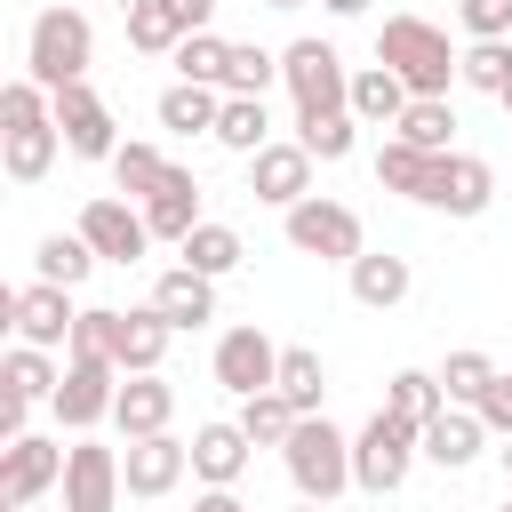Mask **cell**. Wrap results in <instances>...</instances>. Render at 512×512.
Masks as SVG:
<instances>
[{
	"label": "cell",
	"instance_id": "cell-1",
	"mask_svg": "<svg viewBox=\"0 0 512 512\" xmlns=\"http://www.w3.org/2000/svg\"><path fill=\"white\" fill-rule=\"evenodd\" d=\"M64 152V128H56V96L40 80H8L0 88V168L8 184H40Z\"/></svg>",
	"mask_w": 512,
	"mask_h": 512
},
{
	"label": "cell",
	"instance_id": "cell-2",
	"mask_svg": "<svg viewBox=\"0 0 512 512\" xmlns=\"http://www.w3.org/2000/svg\"><path fill=\"white\" fill-rule=\"evenodd\" d=\"M376 64H384L408 96H448L464 48H448V32H440L432 16H384V24H376Z\"/></svg>",
	"mask_w": 512,
	"mask_h": 512
},
{
	"label": "cell",
	"instance_id": "cell-3",
	"mask_svg": "<svg viewBox=\"0 0 512 512\" xmlns=\"http://www.w3.org/2000/svg\"><path fill=\"white\" fill-rule=\"evenodd\" d=\"M88 64H96V24L80 16V8H40L32 16V32H24V80H40L48 96L56 88H72V80H88Z\"/></svg>",
	"mask_w": 512,
	"mask_h": 512
},
{
	"label": "cell",
	"instance_id": "cell-4",
	"mask_svg": "<svg viewBox=\"0 0 512 512\" xmlns=\"http://www.w3.org/2000/svg\"><path fill=\"white\" fill-rule=\"evenodd\" d=\"M280 464H288V480H296L304 504H336V496L352 488V432H336L328 416H304V424L288 432Z\"/></svg>",
	"mask_w": 512,
	"mask_h": 512
},
{
	"label": "cell",
	"instance_id": "cell-5",
	"mask_svg": "<svg viewBox=\"0 0 512 512\" xmlns=\"http://www.w3.org/2000/svg\"><path fill=\"white\" fill-rule=\"evenodd\" d=\"M416 456H424V424H408V416L376 408V416L352 432V488H368V496H392V488H408Z\"/></svg>",
	"mask_w": 512,
	"mask_h": 512
},
{
	"label": "cell",
	"instance_id": "cell-6",
	"mask_svg": "<svg viewBox=\"0 0 512 512\" xmlns=\"http://www.w3.org/2000/svg\"><path fill=\"white\" fill-rule=\"evenodd\" d=\"M280 88L296 96V112H352V64L312 32L280 48Z\"/></svg>",
	"mask_w": 512,
	"mask_h": 512
},
{
	"label": "cell",
	"instance_id": "cell-7",
	"mask_svg": "<svg viewBox=\"0 0 512 512\" xmlns=\"http://www.w3.org/2000/svg\"><path fill=\"white\" fill-rule=\"evenodd\" d=\"M280 224H288V248H296V256H320V264H360V256H368L360 208H344V200H328V192L296 200Z\"/></svg>",
	"mask_w": 512,
	"mask_h": 512
},
{
	"label": "cell",
	"instance_id": "cell-8",
	"mask_svg": "<svg viewBox=\"0 0 512 512\" xmlns=\"http://www.w3.org/2000/svg\"><path fill=\"white\" fill-rule=\"evenodd\" d=\"M112 400H120V368L104 360V352H64V384H56V424L80 440V432H96L104 416H112Z\"/></svg>",
	"mask_w": 512,
	"mask_h": 512
},
{
	"label": "cell",
	"instance_id": "cell-9",
	"mask_svg": "<svg viewBox=\"0 0 512 512\" xmlns=\"http://www.w3.org/2000/svg\"><path fill=\"white\" fill-rule=\"evenodd\" d=\"M8 328H16V344H40V352H72V328H80V304H72V288H48V280H24V288H8Z\"/></svg>",
	"mask_w": 512,
	"mask_h": 512
},
{
	"label": "cell",
	"instance_id": "cell-10",
	"mask_svg": "<svg viewBox=\"0 0 512 512\" xmlns=\"http://www.w3.org/2000/svg\"><path fill=\"white\" fill-rule=\"evenodd\" d=\"M64 440H48V432H24V440H8L0 448V512H24V504H40L48 488H64Z\"/></svg>",
	"mask_w": 512,
	"mask_h": 512
},
{
	"label": "cell",
	"instance_id": "cell-11",
	"mask_svg": "<svg viewBox=\"0 0 512 512\" xmlns=\"http://www.w3.org/2000/svg\"><path fill=\"white\" fill-rule=\"evenodd\" d=\"M208 368H216V384H224L232 400H256V392L280 384V344H272L256 320H240V328L216 336V360H208Z\"/></svg>",
	"mask_w": 512,
	"mask_h": 512
},
{
	"label": "cell",
	"instance_id": "cell-12",
	"mask_svg": "<svg viewBox=\"0 0 512 512\" xmlns=\"http://www.w3.org/2000/svg\"><path fill=\"white\" fill-rule=\"evenodd\" d=\"M104 264H144V248H152V224H144V208L136 200H120V192H96L88 208H80V224H72Z\"/></svg>",
	"mask_w": 512,
	"mask_h": 512
},
{
	"label": "cell",
	"instance_id": "cell-13",
	"mask_svg": "<svg viewBox=\"0 0 512 512\" xmlns=\"http://www.w3.org/2000/svg\"><path fill=\"white\" fill-rule=\"evenodd\" d=\"M120 496H128V472H120V448H104V440H72V456H64V512H120Z\"/></svg>",
	"mask_w": 512,
	"mask_h": 512
},
{
	"label": "cell",
	"instance_id": "cell-14",
	"mask_svg": "<svg viewBox=\"0 0 512 512\" xmlns=\"http://www.w3.org/2000/svg\"><path fill=\"white\" fill-rule=\"evenodd\" d=\"M56 128H64V152H72V160H104V168H112V152H120V120H112V104H104L88 80L56 88Z\"/></svg>",
	"mask_w": 512,
	"mask_h": 512
},
{
	"label": "cell",
	"instance_id": "cell-15",
	"mask_svg": "<svg viewBox=\"0 0 512 512\" xmlns=\"http://www.w3.org/2000/svg\"><path fill=\"white\" fill-rule=\"evenodd\" d=\"M248 192H256L264 208H280V216H288L296 200H312V152H304L296 136H288V144L272 136V144L248 160Z\"/></svg>",
	"mask_w": 512,
	"mask_h": 512
},
{
	"label": "cell",
	"instance_id": "cell-16",
	"mask_svg": "<svg viewBox=\"0 0 512 512\" xmlns=\"http://www.w3.org/2000/svg\"><path fill=\"white\" fill-rule=\"evenodd\" d=\"M168 320L152 312V304H136V312H112V328H104V352H112V368L120 376H160V360H168Z\"/></svg>",
	"mask_w": 512,
	"mask_h": 512
},
{
	"label": "cell",
	"instance_id": "cell-17",
	"mask_svg": "<svg viewBox=\"0 0 512 512\" xmlns=\"http://www.w3.org/2000/svg\"><path fill=\"white\" fill-rule=\"evenodd\" d=\"M248 456H256V440L240 432V416H208V424H192V480H200V488H240Z\"/></svg>",
	"mask_w": 512,
	"mask_h": 512
},
{
	"label": "cell",
	"instance_id": "cell-18",
	"mask_svg": "<svg viewBox=\"0 0 512 512\" xmlns=\"http://www.w3.org/2000/svg\"><path fill=\"white\" fill-rule=\"evenodd\" d=\"M120 472H128V496L136 504H160L184 472H192V440H176V432H152V440H128V456H120Z\"/></svg>",
	"mask_w": 512,
	"mask_h": 512
},
{
	"label": "cell",
	"instance_id": "cell-19",
	"mask_svg": "<svg viewBox=\"0 0 512 512\" xmlns=\"http://www.w3.org/2000/svg\"><path fill=\"white\" fill-rule=\"evenodd\" d=\"M488 200H496V168L480 152H448L424 208H440V216H488Z\"/></svg>",
	"mask_w": 512,
	"mask_h": 512
},
{
	"label": "cell",
	"instance_id": "cell-20",
	"mask_svg": "<svg viewBox=\"0 0 512 512\" xmlns=\"http://www.w3.org/2000/svg\"><path fill=\"white\" fill-rule=\"evenodd\" d=\"M144 224H152V240H168V248H184V240L208 224V216H200V176H192L184 160H176V168H168V184L144 200Z\"/></svg>",
	"mask_w": 512,
	"mask_h": 512
},
{
	"label": "cell",
	"instance_id": "cell-21",
	"mask_svg": "<svg viewBox=\"0 0 512 512\" xmlns=\"http://www.w3.org/2000/svg\"><path fill=\"white\" fill-rule=\"evenodd\" d=\"M168 416H176V384L168 376H120V400H112L120 440H152V432H168Z\"/></svg>",
	"mask_w": 512,
	"mask_h": 512
},
{
	"label": "cell",
	"instance_id": "cell-22",
	"mask_svg": "<svg viewBox=\"0 0 512 512\" xmlns=\"http://www.w3.org/2000/svg\"><path fill=\"white\" fill-rule=\"evenodd\" d=\"M120 16H128V48H136V56H176V48L200 32L184 0H128Z\"/></svg>",
	"mask_w": 512,
	"mask_h": 512
},
{
	"label": "cell",
	"instance_id": "cell-23",
	"mask_svg": "<svg viewBox=\"0 0 512 512\" xmlns=\"http://www.w3.org/2000/svg\"><path fill=\"white\" fill-rule=\"evenodd\" d=\"M152 312L184 336V328H208L216 320V280H200V272H184V264H168L160 280H152Z\"/></svg>",
	"mask_w": 512,
	"mask_h": 512
},
{
	"label": "cell",
	"instance_id": "cell-24",
	"mask_svg": "<svg viewBox=\"0 0 512 512\" xmlns=\"http://www.w3.org/2000/svg\"><path fill=\"white\" fill-rule=\"evenodd\" d=\"M152 120H160L168 136H216V120H224V88L168 80V88H160V104H152Z\"/></svg>",
	"mask_w": 512,
	"mask_h": 512
},
{
	"label": "cell",
	"instance_id": "cell-25",
	"mask_svg": "<svg viewBox=\"0 0 512 512\" xmlns=\"http://www.w3.org/2000/svg\"><path fill=\"white\" fill-rule=\"evenodd\" d=\"M440 160H448V152H416V144L384 136V144H376V184L424 208V200H432V184H440Z\"/></svg>",
	"mask_w": 512,
	"mask_h": 512
},
{
	"label": "cell",
	"instance_id": "cell-26",
	"mask_svg": "<svg viewBox=\"0 0 512 512\" xmlns=\"http://www.w3.org/2000/svg\"><path fill=\"white\" fill-rule=\"evenodd\" d=\"M344 272H352V296H360L368 312H392V304H408V288H416V264L392 256V248H368V256L344 264Z\"/></svg>",
	"mask_w": 512,
	"mask_h": 512
},
{
	"label": "cell",
	"instance_id": "cell-27",
	"mask_svg": "<svg viewBox=\"0 0 512 512\" xmlns=\"http://www.w3.org/2000/svg\"><path fill=\"white\" fill-rule=\"evenodd\" d=\"M0 384H8V400H16V408H48V400H56V384H64V360H56V352H40V344H8Z\"/></svg>",
	"mask_w": 512,
	"mask_h": 512
},
{
	"label": "cell",
	"instance_id": "cell-28",
	"mask_svg": "<svg viewBox=\"0 0 512 512\" xmlns=\"http://www.w3.org/2000/svg\"><path fill=\"white\" fill-rule=\"evenodd\" d=\"M480 448H488V424H480L472 408H440V416L424 424V464H440V472H464Z\"/></svg>",
	"mask_w": 512,
	"mask_h": 512
},
{
	"label": "cell",
	"instance_id": "cell-29",
	"mask_svg": "<svg viewBox=\"0 0 512 512\" xmlns=\"http://www.w3.org/2000/svg\"><path fill=\"white\" fill-rule=\"evenodd\" d=\"M408 104H416V96H408L384 64H360V72H352V120H360V128H400Z\"/></svg>",
	"mask_w": 512,
	"mask_h": 512
},
{
	"label": "cell",
	"instance_id": "cell-30",
	"mask_svg": "<svg viewBox=\"0 0 512 512\" xmlns=\"http://www.w3.org/2000/svg\"><path fill=\"white\" fill-rule=\"evenodd\" d=\"M208 144H224V152L256 160V152L272 144V104H264V96H224V120H216V136H208Z\"/></svg>",
	"mask_w": 512,
	"mask_h": 512
},
{
	"label": "cell",
	"instance_id": "cell-31",
	"mask_svg": "<svg viewBox=\"0 0 512 512\" xmlns=\"http://www.w3.org/2000/svg\"><path fill=\"white\" fill-rule=\"evenodd\" d=\"M168 168H176V160H168L160 144H144V136H128V144L112 152V184H120V200H136V208L168 184Z\"/></svg>",
	"mask_w": 512,
	"mask_h": 512
},
{
	"label": "cell",
	"instance_id": "cell-32",
	"mask_svg": "<svg viewBox=\"0 0 512 512\" xmlns=\"http://www.w3.org/2000/svg\"><path fill=\"white\" fill-rule=\"evenodd\" d=\"M240 256H248V240H240L232 224H216V216H208V224H200V232L176 248V264H184V272H200V280H224V272H240Z\"/></svg>",
	"mask_w": 512,
	"mask_h": 512
},
{
	"label": "cell",
	"instance_id": "cell-33",
	"mask_svg": "<svg viewBox=\"0 0 512 512\" xmlns=\"http://www.w3.org/2000/svg\"><path fill=\"white\" fill-rule=\"evenodd\" d=\"M96 264H104V256H96L80 232H48V240L32 248V280H48V288H80Z\"/></svg>",
	"mask_w": 512,
	"mask_h": 512
},
{
	"label": "cell",
	"instance_id": "cell-34",
	"mask_svg": "<svg viewBox=\"0 0 512 512\" xmlns=\"http://www.w3.org/2000/svg\"><path fill=\"white\" fill-rule=\"evenodd\" d=\"M296 416H320V400H328V368H320V352L312 344H280V384H272Z\"/></svg>",
	"mask_w": 512,
	"mask_h": 512
},
{
	"label": "cell",
	"instance_id": "cell-35",
	"mask_svg": "<svg viewBox=\"0 0 512 512\" xmlns=\"http://www.w3.org/2000/svg\"><path fill=\"white\" fill-rule=\"evenodd\" d=\"M392 136L416 144V152H456V104H448V96H416Z\"/></svg>",
	"mask_w": 512,
	"mask_h": 512
},
{
	"label": "cell",
	"instance_id": "cell-36",
	"mask_svg": "<svg viewBox=\"0 0 512 512\" xmlns=\"http://www.w3.org/2000/svg\"><path fill=\"white\" fill-rule=\"evenodd\" d=\"M432 376H440V392H448V408H480V392H488V384H496L504 368H496L488 352H472V344H464V352H448V360H440Z\"/></svg>",
	"mask_w": 512,
	"mask_h": 512
},
{
	"label": "cell",
	"instance_id": "cell-37",
	"mask_svg": "<svg viewBox=\"0 0 512 512\" xmlns=\"http://www.w3.org/2000/svg\"><path fill=\"white\" fill-rule=\"evenodd\" d=\"M296 144H304L312 160H352L360 120H352V112H296Z\"/></svg>",
	"mask_w": 512,
	"mask_h": 512
},
{
	"label": "cell",
	"instance_id": "cell-38",
	"mask_svg": "<svg viewBox=\"0 0 512 512\" xmlns=\"http://www.w3.org/2000/svg\"><path fill=\"white\" fill-rule=\"evenodd\" d=\"M384 408H392V416H408V424H432V416L448 408V392H440V376H432V368H400V376L384 384Z\"/></svg>",
	"mask_w": 512,
	"mask_h": 512
},
{
	"label": "cell",
	"instance_id": "cell-39",
	"mask_svg": "<svg viewBox=\"0 0 512 512\" xmlns=\"http://www.w3.org/2000/svg\"><path fill=\"white\" fill-rule=\"evenodd\" d=\"M272 80H280V48L232 40V56H224V96H264Z\"/></svg>",
	"mask_w": 512,
	"mask_h": 512
},
{
	"label": "cell",
	"instance_id": "cell-40",
	"mask_svg": "<svg viewBox=\"0 0 512 512\" xmlns=\"http://www.w3.org/2000/svg\"><path fill=\"white\" fill-rule=\"evenodd\" d=\"M456 88L504 96V88H512V40H472V48H464V64H456Z\"/></svg>",
	"mask_w": 512,
	"mask_h": 512
},
{
	"label": "cell",
	"instance_id": "cell-41",
	"mask_svg": "<svg viewBox=\"0 0 512 512\" xmlns=\"http://www.w3.org/2000/svg\"><path fill=\"white\" fill-rule=\"evenodd\" d=\"M304 416L280 400V392H256V400H240V432L256 440V448H288V432H296Z\"/></svg>",
	"mask_w": 512,
	"mask_h": 512
},
{
	"label": "cell",
	"instance_id": "cell-42",
	"mask_svg": "<svg viewBox=\"0 0 512 512\" xmlns=\"http://www.w3.org/2000/svg\"><path fill=\"white\" fill-rule=\"evenodd\" d=\"M224 56H232V40H216V32H192L168 64H176V80H200V88H224Z\"/></svg>",
	"mask_w": 512,
	"mask_h": 512
},
{
	"label": "cell",
	"instance_id": "cell-43",
	"mask_svg": "<svg viewBox=\"0 0 512 512\" xmlns=\"http://www.w3.org/2000/svg\"><path fill=\"white\" fill-rule=\"evenodd\" d=\"M456 24L472 40H512V0H456Z\"/></svg>",
	"mask_w": 512,
	"mask_h": 512
},
{
	"label": "cell",
	"instance_id": "cell-44",
	"mask_svg": "<svg viewBox=\"0 0 512 512\" xmlns=\"http://www.w3.org/2000/svg\"><path fill=\"white\" fill-rule=\"evenodd\" d=\"M472 416H480V424H488L496 440H512V368H504V376H496V384L480 392V408H472Z\"/></svg>",
	"mask_w": 512,
	"mask_h": 512
},
{
	"label": "cell",
	"instance_id": "cell-45",
	"mask_svg": "<svg viewBox=\"0 0 512 512\" xmlns=\"http://www.w3.org/2000/svg\"><path fill=\"white\" fill-rule=\"evenodd\" d=\"M192 512H248V504H240V488H200Z\"/></svg>",
	"mask_w": 512,
	"mask_h": 512
},
{
	"label": "cell",
	"instance_id": "cell-46",
	"mask_svg": "<svg viewBox=\"0 0 512 512\" xmlns=\"http://www.w3.org/2000/svg\"><path fill=\"white\" fill-rule=\"evenodd\" d=\"M328 16H368V0H320Z\"/></svg>",
	"mask_w": 512,
	"mask_h": 512
},
{
	"label": "cell",
	"instance_id": "cell-47",
	"mask_svg": "<svg viewBox=\"0 0 512 512\" xmlns=\"http://www.w3.org/2000/svg\"><path fill=\"white\" fill-rule=\"evenodd\" d=\"M264 8H280V16H288V8H312V0H264Z\"/></svg>",
	"mask_w": 512,
	"mask_h": 512
},
{
	"label": "cell",
	"instance_id": "cell-48",
	"mask_svg": "<svg viewBox=\"0 0 512 512\" xmlns=\"http://www.w3.org/2000/svg\"><path fill=\"white\" fill-rule=\"evenodd\" d=\"M288 512H328V504H304V496H296V504H288Z\"/></svg>",
	"mask_w": 512,
	"mask_h": 512
},
{
	"label": "cell",
	"instance_id": "cell-49",
	"mask_svg": "<svg viewBox=\"0 0 512 512\" xmlns=\"http://www.w3.org/2000/svg\"><path fill=\"white\" fill-rule=\"evenodd\" d=\"M496 456H504V480H512V440H504V448H496Z\"/></svg>",
	"mask_w": 512,
	"mask_h": 512
},
{
	"label": "cell",
	"instance_id": "cell-50",
	"mask_svg": "<svg viewBox=\"0 0 512 512\" xmlns=\"http://www.w3.org/2000/svg\"><path fill=\"white\" fill-rule=\"evenodd\" d=\"M496 104H504V112H512V88H504V96H496Z\"/></svg>",
	"mask_w": 512,
	"mask_h": 512
},
{
	"label": "cell",
	"instance_id": "cell-51",
	"mask_svg": "<svg viewBox=\"0 0 512 512\" xmlns=\"http://www.w3.org/2000/svg\"><path fill=\"white\" fill-rule=\"evenodd\" d=\"M504 512H512V496H504Z\"/></svg>",
	"mask_w": 512,
	"mask_h": 512
}]
</instances>
